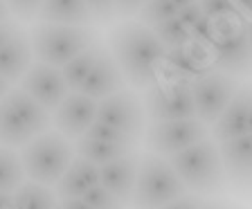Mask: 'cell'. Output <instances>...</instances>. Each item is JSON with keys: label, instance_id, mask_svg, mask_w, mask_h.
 I'll return each instance as SVG.
<instances>
[{"label": "cell", "instance_id": "cell-1", "mask_svg": "<svg viewBox=\"0 0 252 209\" xmlns=\"http://www.w3.org/2000/svg\"><path fill=\"white\" fill-rule=\"evenodd\" d=\"M108 45L124 74V81H128L133 88L147 90L162 79L167 47L151 27L142 25L140 21H126L110 31Z\"/></svg>", "mask_w": 252, "mask_h": 209}, {"label": "cell", "instance_id": "cell-2", "mask_svg": "<svg viewBox=\"0 0 252 209\" xmlns=\"http://www.w3.org/2000/svg\"><path fill=\"white\" fill-rule=\"evenodd\" d=\"M187 191L198 196H216L225 189V169L214 137H205L169 157Z\"/></svg>", "mask_w": 252, "mask_h": 209}, {"label": "cell", "instance_id": "cell-3", "mask_svg": "<svg viewBox=\"0 0 252 209\" xmlns=\"http://www.w3.org/2000/svg\"><path fill=\"white\" fill-rule=\"evenodd\" d=\"M52 117L23 88H11L0 99V147L23 149L27 142L50 131Z\"/></svg>", "mask_w": 252, "mask_h": 209}, {"label": "cell", "instance_id": "cell-4", "mask_svg": "<svg viewBox=\"0 0 252 209\" xmlns=\"http://www.w3.org/2000/svg\"><path fill=\"white\" fill-rule=\"evenodd\" d=\"M30 41L36 61L63 68L77 54L97 43V31L86 25H57L38 21L30 30Z\"/></svg>", "mask_w": 252, "mask_h": 209}, {"label": "cell", "instance_id": "cell-5", "mask_svg": "<svg viewBox=\"0 0 252 209\" xmlns=\"http://www.w3.org/2000/svg\"><path fill=\"white\" fill-rule=\"evenodd\" d=\"M74 153L77 151L70 144V140L61 135L57 128L41 133L38 137L27 142L23 149H18L27 180L47 184V187H54L61 180L65 169L74 160Z\"/></svg>", "mask_w": 252, "mask_h": 209}, {"label": "cell", "instance_id": "cell-6", "mask_svg": "<svg viewBox=\"0 0 252 209\" xmlns=\"http://www.w3.org/2000/svg\"><path fill=\"white\" fill-rule=\"evenodd\" d=\"M212 63L220 72L246 77L252 72V52L248 38V21L241 16L212 18Z\"/></svg>", "mask_w": 252, "mask_h": 209}, {"label": "cell", "instance_id": "cell-7", "mask_svg": "<svg viewBox=\"0 0 252 209\" xmlns=\"http://www.w3.org/2000/svg\"><path fill=\"white\" fill-rule=\"evenodd\" d=\"M187 194L180 176L171 167L167 157L156 153L140 155L137 164V180L133 191V207L135 209H160L162 205L176 200L178 196Z\"/></svg>", "mask_w": 252, "mask_h": 209}, {"label": "cell", "instance_id": "cell-8", "mask_svg": "<svg viewBox=\"0 0 252 209\" xmlns=\"http://www.w3.org/2000/svg\"><path fill=\"white\" fill-rule=\"evenodd\" d=\"M144 113L151 121L191 119L196 117L191 81L164 77L144 90Z\"/></svg>", "mask_w": 252, "mask_h": 209}, {"label": "cell", "instance_id": "cell-9", "mask_svg": "<svg viewBox=\"0 0 252 209\" xmlns=\"http://www.w3.org/2000/svg\"><path fill=\"white\" fill-rule=\"evenodd\" d=\"M210 137V126L203 124L198 117L191 119H164L151 121L144 131L147 149L156 155L171 157L183 149L191 147L196 142Z\"/></svg>", "mask_w": 252, "mask_h": 209}, {"label": "cell", "instance_id": "cell-10", "mask_svg": "<svg viewBox=\"0 0 252 209\" xmlns=\"http://www.w3.org/2000/svg\"><path fill=\"white\" fill-rule=\"evenodd\" d=\"M241 88L236 77L227 72L212 68L210 72H205L203 77H198L191 84L194 90V104H196V117L203 124L212 126L219 115L227 108V104L232 101V97L236 94V90Z\"/></svg>", "mask_w": 252, "mask_h": 209}, {"label": "cell", "instance_id": "cell-11", "mask_svg": "<svg viewBox=\"0 0 252 209\" xmlns=\"http://www.w3.org/2000/svg\"><path fill=\"white\" fill-rule=\"evenodd\" d=\"M144 117H147L144 104L133 90L122 88L108 94L106 99H99V106H97V119L126 133L135 142H140L144 133Z\"/></svg>", "mask_w": 252, "mask_h": 209}, {"label": "cell", "instance_id": "cell-12", "mask_svg": "<svg viewBox=\"0 0 252 209\" xmlns=\"http://www.w3.org/2000/svg\"><path fill=\"white\" fill-rule=\"evenodd\" d=\"M18 84L47 113H54L59 108V104L70 94V88L65 84V79H63L61 68H54V65H47V63L41 61L30 65Z\"/></svg>", "mask_w": 252, "mask_h": 209}, {"label": "cell", "instance_id": "cell-13", "mask_svg": "<svg viewBox=\"0 0 252 209\" xmlns=\"http://www.w3.org/2000/svg\"><path fill=\"white\" fill-rule=\"evenodd\" d=\"M97 106L99 101L84 92H70L54 110L52 124L61 135L68 140H79L88 133V128L97 121Z\"/></svg>", "mask_w": 252, "mask_h": 209}, {"label": "cell", "instance_id": "cell-14", "mask_svg": "<svg viewBox=\"0 0 252 209\" xmlns=\"http://www.w3.org/2000/svg\"><path fill=\"white\" fill-rule=\"evenodd\" d=\"M212 68H214V63H212L210 45H203L198 41H187L185 45L167 50L164 72L171 79H185V81L194 84L196 79L210 72Z\"/></svg>", "mask_w": 252, "mask_h": 209}, {"label": "cell", "instance_id": "cell-15", "mask_svg": "<svg viewBox=\"0 0 252 209\" xmlns=\"http://www.w3.org/2000/svg\"><path fill=\"white\" fill-rule=\"evenodd\" d=\"M225 178L236 191L252 187V133L227 142H219Z\"/></svg>", "mask_w": 252, "mask_h": 209}, {"label": "cell", "instance_id": "cell-16", "mask_svg": "<svg viewBox=\"0 0 252 209\" xmlns=\"http://www.w3.org/2000/svg\"><path fill=\"white\" fill-rule=\"evenodd\" d=\"M250 108H252V84L241 86L227 104V108L212 124L210 135L216 142H227L250 133Z\"/></svg>", "mask_w": 252, "mask_h": 209}, {"label": "cell", "instance_id": "cell-17", "mask_svg": "<svg viewBox=\"0 0 252 209\" xmlns=\"http://www.w3.org/2000/svg\"><path fill=\"white\" fill-rule=\"evenodd\" d=\"M137 164H140V153L131 151V153H126V155L117 157V160H113V162H106L99 167V182L122 205H133Z\"/></svg>", "mask_w": 252, "mask_h": 209}, {"label": "cell", "instance_id": "cell-18", "mask_svg": "<svg viewBox=\"0 0 252 209\" xmlns=\"http://www.w3.org/2000/svg\"><path fill=\"white\" fill-rule=\"evenodd\" d=\"M124 88V74H122L120 65H117L115 57L110 54L108 47H104L99 54V59L94 61L90 74L86 77V81L81 84L79 92L88 94L93 99H106L108 94L117 92Z\"/></svg>", "mask_w": 252, "mask_h": 209}, {"label": "cell", "instance_id": "cell-19", "mask_svg": "<svg viewBox=\"0 0 252 209\" xmlns=\"http://www.w3.org/2000/svg\"><path fill=\"white\" fill-rule=\"evenodd\" d=\"M32 57L34 52H32L30 34L18 27V31L0 50V77L9 84H18L32 65Z\"/></svg>", "mask_w": 252, "mask_h": 209}, {"label": "cell", "instance_id": "cell-20", "mask_svg": "<svg viewBox=\"0 0 252 209\" xmlns=\"http://www.w3.org/2000/svg\"><path fill=\"white\" fill-rule=\"evenodd\" d=\"M94 184H99V167L94 162H90V160H86V157L74 155V160L65 169L61 180L54 184V191H57L59 200L81 198Z\"/></svg>", "mask_w": 252, "mask_h": 209}, {"label": "cell", "instance_id": "cell-21", "mask_svg": "<svg viewBox=\"0 0 252 209\" xmlns=\"http://www.w3.org/2000/svg\"><path fill=\"white\" fill-rule=\"evenodd\" d=\"M41 23H57V25H86L93 23L86 0H43L38 11Z\"/></svg>", "mask_w": 252, "mask_h": 209}, {"label": "cell", "instance_id": "cell-22", "mask_svg": "<svg viewBox=\"0 0 252 209\" xmlns=\"http://www.w3.org/2000/svg\"><path fill=\"white\" fill-rule=\"evenodd\" d=\"M137 144H115V142H104V140H93V137H79L77 144H74V151L77 155L86 157L90 162H94L97 167L106 162H113L117 157L126 155V153L135 151Z\"/></svg>", "mask_w": 252, "mask_h": 209}, {"label": "cell", "instance_id": "cell-23", "mask_svg": "<svg viewBox=\"0 0 252 209\" xmlns=\"http://www.w3.org/2000/svg\"><path fill=\"white\" fill-rule=\"evenodd\" d=\"M57 191L34 180H25L14 191V209H57Z\"/></svg>", "mask_w": 252, "mask_h": 209}, {"label": "cell", "instance_id": "cell-24", "mask_svg": "<svg viewBox=\"0 0 252 209\" xmlns=\"http://www.w3.org/2000/svg\"><path fill=\"white\" fill-rule=\"evenodd\" d=\"M101 50H104V45L94 43L93 47H88L86 52L77 54V57H74L72 61H68V63H65V65L61 68L63 79H65V84H68V88L72 90V92H77V90L81 88V84H84L86 77H88L90 70H93L94 61L99 59Z\"/></svg>", "mask_w": 252, "mask_h": 209}, {"label": "cell", "instance_id": "cell-25", "mask_svg": "<svg viewBox=\"0 0 252 209\" xmlns=\"http://www.w3.org/2000/svg\"><path fill=\"white\" fill-rule=\"evenodd\" d=\"M27 180L21 155L9 147H0V191L14 194Z\"/></svg>", "mask_w": 252, "mask_h": 209}, {"label": "cell", "instance_id": "cell-26", "mask_svg": "<svg viewBox=\"0 0 252 209\" xmlns=\"http://www.w3.org/2000/svg\"><path fill=\"white\" fill-rule=\"evenodd\" d=\"M140 23L147 27H156L160 23L169 21V18H176L178 16V7L173 5L171 0H149L144 2V7L140 9Z\"/></svg>", "mask_w": 252, "mask_h": 209}, {"label": "cell", "instance_id": "cell-27", "mask_svg": "<svg viewBox=\"0 0 252 209\" xmlns=\"http://www.w3.org/2000/svg\"><path fill=\"white\" fill-rule=\"evenodd\" d=\"M153 34H156L160 41H162V45L167 47H178V45H185L187 41H191V36H189V30L180 23V18L176 16V18H169V21L160 23V25L153 27Z\"/></svg>", "mask_w": 252, "mask_h": 209}, {"label": "cell", "instance_id": "cell-28", "mask_svg": "<svg viewBox=\"0 0 252 209\" xmlns=\"http://www.w3.org/2000/svg\"><path fill=\"white\" fill-rule=\"evenodd\" d=\"M81 198H84L93 209H124V205H122L115 196L110 194V191L101 182L94 184V187H90L88 191L81 196Z\"/></svg>", "mask_w": 252, "mask_h": 209}, {"label": "cell", "instance_id": "cell-29", "mask_svg": "<svg viewBox=\"0 0 252 209\" xmlns=\"http://www.w3.org/2000/svg\"><path fill=\"white\" fill-rule=\"evenodd\" d=\"M86 137H93V140H104V142H115V144H137L133 137H128L126 133L117 131V128H113V126L104 124V121H99V119H97L88 128Z\"/></svg>", "mask_w": 252, "mask_h": 209}, {"label": "cell", "instance_id": "cell-30", "mask_svg": "<svg viewBox=\"0 0 252 209\" xmlns=\"http://www.w3.org/2000/svg\"><path fill=\"white\" fill-rule=\"evenodd\" d=\"M9 11L14 16H18L21 21H34L38 18V11H41L43 0H5Z\"/></svg>", "mask_w": 252, "mask_h": 209}, {"label": "cell", "instance_id": "cell-31", "mask_svg": "<svg viewBox=\"0 0 252 209\" xmlns=\"http://www.w3.org/2000/svg\"><path fill=\"white\" fill-rule=\"evenodd\" d=\"M200 9L207 18H223V16H236L234 0H198Z\"/></svg>", "mask_w": 252, "mask_h": 209}, {"label": "cell", "instance_id": "cell-32", "mask_svg": "<svg viewBox=\"0 0 252 209\" xmlns=\"http://www.w3.org/2000/svg\"><path fill=\"white\" fill-rule=\"evenodd\" d=\"M86 5L90 9L93 21L101 23V25L110 23L115 16V0H86Z\"/></svg>", "mask_w": 252, "mask_h": 209}, {"label": "cell", "instance_id": "cell-33", "mask_svg": "<svg viewBox=\"0 0 252 209\" xmlns=\"http://www.w3.org/2000/svg\"><path fill=\"white\" fill-rule=\"evenodd\" d=\"M200 203H203V196L187 191V194L178 196V198L171 200V203L162 205L160 209H198V207H200Z\"/></svg>", "mask_w": 252, "mask_h": 209}, {"label": "cell", "instance_id": "cell-34", "mask_svg": "<svg viewBox=\"0 0 252 209\" xmlns=\"http://www.w3.org/2000/svg\"><path fill=\"white\" fill-rule=\"evenodd\" d=\"M178 18H180V23H183L187 30H191V27H196L200 21H203L205 14H203V9H200L198 2H194V5H189V7H185V9H180L178 11Z\"/></svg>", "mask_w": 252, "mask_h": 209}, {"label": "cell", "instance_id": "cell-35", "mask_svg": "<svg viewBox=\"0 0 252 209\" xmlns=\"http://www.w3.org/2000/svg\"><path fill=\"white\" fill-rule=\"evenodd\" d=\"M147 0H115V16L120 18H131V16L140 14Z\"/></svg>", "mask_w": 252, "mask_h": 209}, {"label": "cell", "instance_id": "cell-36", "mask_svg": "<svg viewBox=\"0 0 252 209\" xmlns=\"http://www.w3.org/2000/svg\"><path fill=\"white\" fill-rule=\"evenodd\" d=\"M16 31H18V23H14L11 18L9 21H5V23H0V50H2V45L14 36Z\"/></svg>", "mask_w": 252, "mask_h": 209}, {"label": "cell", "instance_id": "cell-37", "mask_svg": "<svg viewBox=\"0 0 252 209\" xmlns=\"http://www.w3.org/2000/svg\"><path fill=\"white\" fill-rule=\"evenodd\" d=\"M234 7L241 18H246L248 23L252 21V0H234Z\"/></svg>", "mask_w": 252, "mask_h": 209}, {"label": "cell", "instance_id": "cell-38", "mask_svg": "<svg viewBox=\"0 0 252 209\" xmlns=\"http://www.w3.org/2000/svg\"><path fill=\"white\" fill-rule=\"evenodd\" d=\"M198 209H239V207H234V205H232V203H227V200L212 198V200H203Z\"/></svg>", "mask_w": 252, "mask_h": 209}, {"label": "cell", "instance_id": "cell-39", "mask_svg": "<svg viewBox=\"0 0 252 209\" xmlns=\"http://www.w3.org/2000/svg\"><path fill=\"white\" fill-rule=\"evenodd\" d=\"M59 205L63 209H93L84 198H63V200H59Z\"/></svg>", "mask_w": 252, "mask_h": 209}, {"label": "cell", "instance_id": "cell-40", "mask_svg": "<svg viewBox=\"0 0 252 209\" xmlns=\"http://www.w3.org/2000/svg\"><path fill=\"white\" fill-rule=\"evenodd\" d=\"M0 209H14V194L0 191Z\"/></svg>", "mask_w": 252, "mask_h": 209}, {"label": "cell", "instance_id": "cell-41", "mask_svg": "<svg viewBox=\"0 0 252 209\" xmlns=\"http://www.w3.org/2000/svg\"><path fill=\"white\" fill-rule=\"evenodd\" d=\"M9 16H11V11H9V7H7V2L5 0H0V23L9 21Z\"/></svg>", "mask_w": 252, "mask_h": 209}, {"label": "cell", "instance_id": "cell-42", "mask_svg": "<svg viewBox=\"0 0 252 209\" xmlns=\"http://www.w3.org/2000/svg\"><path fill=\"white\" fill-rule=\"evenodd\" d=\"M9 90H11V84H9V81H5L2 77H0V99H2V97H5V94L9 92Z\"/></svg>", "mask_w": 252, "mask_h": 209}, {"label": "cell", "instance_id": "cell-43", "mask_svg": "<svg viewBox=\"0 0 252 209\" xmlns=\"http://www.w3.org/2000/svg\"><path fill=\"white\" fill-rule=\"evenodd\" d=\"M171 2L178 7V11H180V9H185V7H189V5H194V2H198V0H171Z\"/></svg>", "mask_w": 252, "mask_h": 209}, {"label": "cell", "instance_id": "cell-44", "mask_svg": "<svg viewBox=\"0 0 252 209\" xmlns=\"http://www.w3.org/2000/svg\"><path fill=\"white\" fill-rule=\"evenodd\" d=\"M248 38H250V52H252V21L248 23Z\"/></svg>", "mask_w": 252, "mask_h": 209}, {"label": "cell", "instance_id": "cell-45", "mask_svg": "<svg viewBox=\"0 0 252 209\" xmlns=\"http://www.w3.org/2000/svg\"><path fill=\"white\" fill-rule=\"evenodd\" d=\"M250 133H252V108H250Z\"/></svg>", "mask_w": 252, "mask_h": 209}, {"label": "cell", "instance_id": "cell-46", "mask_svg": "<svg viewBox=\"0 0 252 209\" xmlns=\"http://www.w3.org/2000/svg\"><path fill=\"white\" fill-rule=\"evenodd\" d=\"M57 209H63V207H61V205H57Z\"/></svg>", "mask_w": 252, "mask_h": 209}, {"label": "cell", "instance_id": "cell-47", "mask_svg": "<svg viewBox=\"0 0 252 209\" xmlns=\"http://www.w3.org/2000/svg\"><path fill=\"white\" fill-rule=\"evenodd\" d=\"M147 2H149V0H147Z\"/></svg>", "mask_w": 252, "mask_h": 209}]
</instances>
